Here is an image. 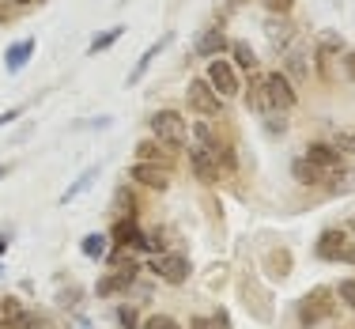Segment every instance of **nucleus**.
<instances>
[{
	"mask_svg": "<svg viewBox=\"0 0 355 329\" xmlns=\"http://www.w3.org/2000/svg\"><path fill=\"white\" fill-rule=\"evenodd\" d=\"M231 46V42H227V35L219 27H208L205 35H200L197 42H193V49H197V57H208V61H216L219 53H223V49Z\"/></svg>",
	"mask_w": 355,
	"mask_h": 329,
	"instance_id": "13",
	"label": "nucleus"
},
{
	"mask_svg": "<svg viewBox=\"0 0 355 329\" xmlns=\"http://www.w3.org/2000/svg\"><path fill=\"white\" fill-rule=\"evenodd\" d=\"M171 38H174V35H163V38H159V42H151V46H148V49H144V53H140V61H137V65H132V72H129V80H125V83H129V87H137V83L144 80V76H148V69H151V65H155V57H159V53H163V49H166V46H171Z\"/></svg>",
	"mask_w": 355,
	"mask_h": 329,
	"instance_id": "9",
	"label": "nucleus"
},
{
	"mask_svg": "<svg viewBox=\"0 0 355 329\" xmlns=\"http://www.w3.org/2000/svg\"><path fill=\"white\" fill-rule=\"evenodd\" d=\"M140 329H182V326H178L171 314H151V318H148V322H144Z\"/></svg>",
	"mask_w": 355,
	"mask_h": 329,
	"instance_id": "28",
	"label": "nucleus"
},
{
	"mask_svg": "<svg viewBox=\"0 0 355 329\" xmlns=\"http://www.w3.org/2000/svg\"><path fill=\"white\" fill-rule=\"evenodd\" d=\"M110 261H114V273H110V276H103V280L95 284V295H98V299H110V295H121V292H129V284L137 280V273H140V269H137V261H132V258L125 261L121 254H114Z\"/></svg>",
	"mask_w": 355,
	"mask_h": 329,
	"instance_id": "4",
	"label": "nucleus"
},
{
	"mask_svg": "<svg viewBox=\"0 0 355 329\" xmlns=\"http://www.w3.org/2000/svg\"><path fill=\"white\" fill-rule=\"evenodd\" d=\"M80 250H83V258H91V261H103V258H106V250H110V235H98V231L83 235Z\"/></svg>",
	"mask_w": 355,
	"mask_h": 329,
	"instance_id": "17",
	"label": "nucleus"
},
{
	"mask_svg": "<svg viewBox=\"0 0 355 329\" xmlns=\"http://www.w3.org/2000/svg\"><path fill=\"white\" fill-rule=\"evenodd\" d=\"M4 329H49V322L42 314H35V310H23L19 318H12Z\"/></svg>",
	"mask_w": 355,
	"mask_h": 329,
	"instance_id": "23",
	"label": "nucleus"
},
{
	"mask_svg": "<svg viewBox=\"0 0 355 329\" xmlns=\"http://www.w3.org/2000/svg\"><path fill=\"white\" fill-rule=\"evenodd\" d=\"M344 246H348V235L336 231V227H329V231H321V239H318V258L321 261H336Z\"/></svg>",
	"mask_w": 355,
	"mask_h": 329,
	"instance_id": "14",
	"label": "nucleus"
},
{
	"mask_svg": "<svg viewBox=\"0 0 355 329\" xmlns=\"http://www.w3.org/2000/svg\"><path fill=\"white\" fill-rule=\"evenodd\" d=\"M265 35H268V42H272L276 49H287L295 31H291V23H287V19H268L265 23Z\"/></svg>",
	"mask_w": 355,
	"mask_h": 329,
	"instance_id": "19",
	"label": "nucleus"
},
{
	"mask_svg": "<svg viewBox=\"0 0 355 329\" xmlns=\"http://www.w3.org/2000/svg\"><path fill=\"white\" fill-rule=\"evenodd\" d=\"M0 329H4V307H0Z\"/></svg>",
	"mask_w": 355,
	"mask_h": 329,
	"instance_id": "38",
	"label": "nucleus"
},
{
	"mask_svg": "<svg viewBox=\"0 0 355 329\" xmlns=\"http://www.w3.org/2000/svg\"><path fill=\"white\" fill-rule=\"evenodd\" d=\"M114 205L121 208V212H129V219H137V197H132V193L125 189V185L114 193Z\"/></svg>",
	"mask_w": 355,
	"mask_h": 329,
	"instance_id": "24",
	"label": "nucleus"
},
{
	"mask_svg": "<svg viewBox=\"0 0 355 329\" xmlns=\"http://www.w3.org/2000/svg\"><path fill=\"white\" fill-rule=\"evenodd\" d=\"M261 8H265V12H272V19H276V15L287 19V15H291V8H295V0H261Z\"/></svg>",
	"mask_w": 355,
	"mask_h": 329,
	"instance_id": "26",
	"label": "nucleus"
},
{
	"mask_svg": "<svg viewBox=\"0 0 355 329\" xmlns=\"http://www.w3.org/2000/svg\"><path fill=\"white\" fill-rule=\"evenodd\" d=\"M333 295L344 303V307H352V310H355V280H352V276H348V280H340V284H336Z\"/></svg>",
	"mask_w": 355,
	"mask_h": 329,
	"instance_id": "25",
	"label": "nucleus"
},
{
	"mask_svg": "<svg viewBox=\"0 0 355 329\" xmlns=\"http://www.w3.org/2000/svg\"><path fill=\"white\" fill-rule=\"evenodd\" d=\"M205 83L216 91L219 99H234L239 95V72H234V65L231 61H223V57H216V61H208V69H205Z\"/></svg>",
	"mask_w": 355,
	"mask_h": 329,
	"instance_id": "7",
	"label": "nucleus"
},
{
	"mask_svg": "<svg viewBox=\"0 0 355 329\" xmlns=\"http://www.w3.org/2000/svg\"><path fill=\"white\" fill-rule=\"evenodd\" d=\"M15 8H31V4H42V0H12Z\"/></svg>",
	"mask_w": 355,
	"mask_h": 329,
	"instance_id": "35",
	"label": "nucleus"
},
{
	"mask_svg": "<svg viewBox=\"0 0 355 329\" xmlns=\"http://www.w3.org/2000/svg\"><path fill=\"white\" fill-rule=\"evenodd\" d=\"M212 326H216V329H231V318H227L223 310H219V314L212 318Z\"/></svg>",
	"mask_w": 355,
	"mask_h": 329,
	"instance_id": "33",
	"label": "nucleus"
},
{
	"mask_svg": "<svg viewBox=\"0 0 355 329\" xmlns=\"http://www.w3.org/2000/svg\"><path fill=\"white\" fill-rule=\"evenodd\" d=\"M340 65H344V76L355 83V53H352V49H344V53H340Z\"/></svg>",
	"mask_w": 355,
	"mask_h": 329,
	"instance_id": "30",
	"label": "nucleus"
},
{
	"mask_svg": "<svg viewBox=\"0 0 355 329\" xmlns=\"http://www.w3.org/2000/svg\"><path fill=\"white\" fill-rule=\"evenodd\" d=\"M284 65H287V80H302V76H310V61H306V49L302 46H287V57H284Z\"/></svg>",
	"mask_w": 355,
	"mask_h": 329,
	"instance_id": "16",
	"label": "nucleus"
},
{
	"mask_svg": "<svg viewBox=\"0 0 355 329\" xmlns=\"http://www.w3.org/2000/svg\"><path fill=\"white\" fill-rule=\"evenodd\" d=\"M148 125H151V137L166 148L185 144V137H189V125H185V117L178 114V110H155V114L148 117Z\"/></svg>",
	"mask_w": 355,
	"mask_h": 329,
	"instance_id": "1",
	"label": "nucleus"
},
{
	"mask_svg": "<svg viewBox=\"0 0 355 329\" xmlns=\"http://www.w3.org/2000/svg\"><path fill=\"white\" fill-rule=\"evenodd\" d=\"M129 178H137L140 185H148V189H166V185H171V171H166V167H151V163H132Z\"/></svg>",
	"mask_w": 355,
	"mask_h": 329,
	"instance_id": "10",
	"label": "nucleus"
},
{
	"mask_svg": "<svg viewBox=\"0 0 355 329\" xmlns=\"http://www.w3.org/2000/svg\"><path fill=\"white\" fill-rule=\"evenodd\" d=\"M4 174H8V167H4V163H0V178H4Z\"/></svg>",
	"mask_w": 355,
	"mask_h": 329,
	"instance_id": "39",
	"label": "nucleus"
},
{
	"mask_svg": "<svg viewBox=\"0 0 355 329\" xmlns=\"http://www.w3.org/2000/svg\"><path fill=\"white\" fill-rule=\"evenodd\" d=\"M306 163H314L321 174H325V178H333V174H340V151H336L333 144H306Z\"/></svg>",
	"mask_w": 355,
	"mask_h": 329,
	"instance_id": "8",
	"label": "nucleus"
},
{
	"mask_svg": "<svg viewBox=\"0 0 355 329\" xmlns=\"http://www.w3.org/2000/svg\"><path fill=\"white\" fill-rule=\"evenodd\" d=\"M231 53H234V65H239V69H257V53H253V46L250 42H242V38H234L231 42Z\"/></svg>",
	"mask_w": 355,
	"mask_h": 329,
	"instance_id": "21",
	"label": "nucleus"
},
{
	"mask_svg": "<svg viewBox=\"0 0 355 329\" xmlns=\"http://www.w3.org/2000/svg\"><path fill=\"white\" fill-rule=\"evenodd\" d=\"M95 178H98V167H87V171L80 174V178H76L69 189L61 193V205H69V201H76V197H83V193L91 189V185H95Z\"/></svg>",
	"mask_w": 355,
	"mask_h": 329,
	"instance_id": "18",
	"label": "nucleus"
},
{
	"mask_svg": "<svg viewBox=\"0 0 355 329\" xmlns=\"http://www.w3.org/2000/svg\"><path fill=\"white\" fill-rule=\"evenodd\" d=\"M189 329H212V322H208V318H193Z\"/></svg>",
	"mask_w": 355,
	"mask_h": 329,
	"instance_id": "34",
	"label": "nucleus"
},
{
	"mask_svg": "<svg viewBox=\"0 0 355 329\" xmlns=\"http://www.w3.org/2000/svg\"><path fill=\"white\" fill-rule=\"evenodd\" d=\"M189 167H193V174H197L205 185H212V182H219V167H216V159L208 155L200 144H189Z\"/></svg>",
	"mask_w": 355,
	"mask_h": 329,
	"instance_id": "11",
	"label": "nucleus"
},
{
	"mask_svg": "<svg viewBox=\"0 0 355 329\" xmlns=\"http://www.w3.org/2000/svg\"><path fill=\"white\" fill-rule=\"evenodd\" d=\"M185 103H189V114H197L200 121H212V117H219V110H223V99L205 83V76H200V80H189Z\"/></svg>",
	"mask_w": 355,
	"mask_h": 329,
	"instance_id": "3",
	"label": "nucleus"
},
{
	"mask_svg": "<svg viewBox=\"0 0 355 329\" xmlns=\"http://www.w3.org/2000/svg\"><path fill=\"white\" fill-rule=\"evenodd\" d=\"M4 250H8V235H0V254H4Z\"/></svg>",
	"mask_w": 355,
	"mask_h": 329,
	"instance_id": "36",
	"label": "nucleus"
},
{
	"mask_svg": "<svg viewBox=\"0 0 355 329\" xmlns=\"http://www.w3.org/2000/svg\"><path fill=\"white\" fill-rule=\"evenodd\" d=\"M291 178L299 182V185H318L325 174H321L314 163H306V159H295V163H291Z\"/></svg>",
	"mask_w": 355,
	"mask_h": 329,
	"instance_id": "20",
	"label": "nucleus"
},
{
	"mask_svg": "<svg viewBox=\"0 0 355 329\" xmlns=\"http://www.w3.org/2000/svg\"><path fill=\"white\" fill-rule=\"evenodd\" d=\"M223 4H227V8H239V4H242V0H223Z\"/></svg>",
	"mask_w": 355,
	"mask_h": 329,
	"instance_id": "37",
	"label": "nucleus"
},
{
	"mask_svg": "<svg viewBox=\"0 0 355 329\" xmlns=\"http://www.w3.org/2000/svg\"><path fill=\"white\" fill-rule=\"evenodd\" d=\"M137 163H151V167H166V171H171L174 155H171V148L159 144V140H144V144H137Z\"/></svg>",
	"mask_w": 355,
	"mask_h": 329,
	"instance_id": "12",
	"label": "nucleus"
},
{
	"mask_svg": "<svg viewBox=\"0 0 355 329\" xmlns=\"http://www.w3.org/2000/svg\"><path fill=\"white\" fill-rule=\"evenodd\" d=\"M265 99H268V114H287V110H295V103H299L295 83L284 72H265Z\"/></svg>",
	"mask_w": 355,
	"mask_h": 329,
	"instance_id": "5",
	"label": "nucleus"
},
{
	"mask_svg": "<svg viewBox=\"0 0 355 329\" xmlns=\"http://www.w3.org/2000/svg\"><path fill=\"white\" fill-rule=\"evenodd\" d=\"M117 322H121V329H140V318L132 307H117Z\"/></svg>",
	"mask_w": 355,
	"mask_h": 329,
	"instance_id": "29",
	"label": "nucleus"
},
{
	"mask_svg": "<svg viewBox=\"0 0 355 329\" xmlns=\"http://www.w3.org/2000/svg\"><path fill=\"white\" fill-rule=\"evenodd\" d=\"M31 53H35V38H19L15 46H8L4 69L8 72H23V69H27V61H31Z\"/></svg>",
	"mask_w": 355,
	"mask_h": 329,
	"instance_id": "15",
	"label": "nucleus"
},
{
	"mask_svg": "<svg viewBox=\"0 0 355 329\" xmlns=\"http://www.w3.org/2000/svg\"><path fill=\"white\" fill-rule=\"evenodd\" d=\"M15 117H23V106H12V110H4V114H0V129H4V125H12Z\"/></svg>",
	"mask_w": 355,
	"mask_h": 329,
	"instance_id": "31",
	"label": "nucleus"
},
{
	"mask_svg": "<svg viewBox=\"0 0 355 329\" xmlns=\"http://www.w3.org/2000/svg\"><path fill=\"white\" fill-rule=\"evenodd\" d=\"M333 307H336L333 288H314V292H306V295L299 299V326H302V329H318L329 314H333Z\"/></svg>",
	"mask_w": 355,
	"mask_h": 329,
	"instance_id": "2",
	"label": "nucleus"
},
{
	"mask_svg": "<svg viewBox=\"0 0 355 329\" xmlns=\"http://www.w3.org/2000/svg\"><path fill=\"white\" fill-rule=\"evenodd\" d=\"M121 35H125V27H106V31H103V35H95V38H91V46H87V53H91V57H98V53H106V49H110V46H114V42H117V38H121Z\"/></svg>",
	"mask_w": 355,
	"mask_h": 329,
	"instance_id": "22",
	"label": "nucleus"
},
{
	"mask_svg": "<svg viewBox=\"0 0 355 329\" xmlns=\"http://www.w3.org/2000/svg\"><path fill=\"white\" fill-rule=\"evenodd\" d=\"M333 148L336 151H352V155H355V129H340V133H336Z\"/></svg>",
	"mask_w": 355,
	"mask_h": 329,
	"instance_id": "27",
	"label": "nucleus"
},
{
	"mask_svg": "<svg viewBox=\"0 0 355 329\" xmlns=\"http://www.w3.org/2000/svg\"><path fill=\"white\" fill-rule=\"evenodd\" d=\"M336 261H344V265H355V246H352V242L340 250V258H336Z\"/></svg>",
	"mask_w": 355,
	"mask_h": 329,
	"instance_id": "32",
	"label": "nucleus"
},
{
	"mask_svg": "<svg viewBox=\"0 0 355 329\" xmlns=\"http://www.w3.org/2000/svg\"><path fill=\"white\" fill-rule=\"evenodd\" d=\"M151 273L159 276V280H166V284H185L189 280V258L185 254H174V250H159V254H151Z\"/></svg>",
	"mask_w": 355,
	"mask_h": 329,
	"instance_id": "6",
	"label": "nucleus"
}]
</instances>
